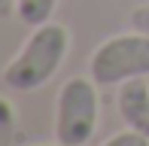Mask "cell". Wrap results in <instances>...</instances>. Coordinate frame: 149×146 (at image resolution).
<instances>
[{"mask_svg":"<svg viewBox=\"0 0 149 146\" xmlns=\"http://www.w3.org/2000/svg\"><path fill=\"white\" fill-rule=\"evenodd\" d=\"M58 0H18L15 3V15L22 18L28 28H37V24L49 22L52 12H55Z\"/></svg>","mask_w":149,"mask_h":146,"instance_id":"obj_5","label":"cell"},{"mask_svg":"<svg viewBox=\"0 0 149 146\" xmlns=\"http://www.w3.org/2000/svg\"><path fill=\"white\" fill-rule=\"evenodd\" d=\"M131 28H134V31H143V34H149V3L137 6V9L131 12Z\"/></svg>","mask_w":149,"mask_h":146,"instance_id":"obj_7","label":"cell"},{"mask_svg":"<svg viewBox=\"0 0 149 146\" xmlns=\"http://www.w3.org/2000/svg\"><path fill=\"white\" fill-rule=\"evenodd\" d=\"M88 76L97 85H122L128 79L149 76V34L107 37L88 58Z\"/></svg>","mask_w":149,"mask_h":146,"instance_id":"obj_3","label":"cell"},{"mask_svg":"<svg viewBox=\"0 0 149 146\" xmlns=\"http://www.w3.org/2000/svg\"><path fill=\"white\" fill-rule=\"evenodd\" d=\"M15 3H18V0H0V18L12 15V12H15Z\"/></svg>","mask_w":149,"mask_h":146,"instance_id":"obj_8","label":"cell"},{"mask_svg":"<svg viewBox=\"0 0 149 146\" xmlns=\"http://www.w3.org/2000/svg\"><path fill=\"white\" fill-rule=\"evenodd\" d=\"M100 119L97 82L88 76H73L58 88L55 101V140L67 146H85Z\"/></svg>","mask_w":149,"mask_h":146,"instance_id":"obj_2","label":"cell"},{"mask_svg":"<svg viewBox=\"0 0 149 146\" xmlns=\"http://www.w3.org/2000/svg\"><path fill=\"white\" fill-rule=\"evenodd\" d=\"M67 49H70V31L64 24L52 22V18L37 24L31 31L28 43L22 46V52L6 64L3 85H9L12 91H33L46 85L61 67Z\"/></svg>","mask_w":149,"mask_h":146,"instance_id":"obj_1","label":"cell"},{"mask_svg":"<svg viewBox=\"0 0 149 146\" xmlns=\"http://www.w3.org/2000/svg\"><path fill=\"white\" fill-rule=\"evenodd\" d=\"M40 146H67V143H61V140H58V143H40Z\"/></svg>","mask_w":149,"mask_h":146,"instance_id":"obj_9","label":"cell"},{"mask_svg":"<svg viewBox=\"0 0 149 146\" xmlns=\"http://www.w3.org/2000/svg\"><path fill=\"white\" fill-rule=\"evenodd\" d=\"M116 107H119V116L128 128L149 137V85L143 82V76L128 79V82L119 85Z\"/></svg>","mask_w":149,"mask_h":146,"instance_id":"obj_4","label":"cell"},{"mask_svg":"<svg viewBox=\"0 0 149 146\" xmlns=\"http://www.w3.org/2000/svg\"><path fill=\"white\" fill-rule=\"evenodd\" d=\"M100 146H149V137L146 134H140V131H122V134H113V137H107Z\"/></svg>","mask_w":149,"mask_h":146,"instance_id":"obj_6","label":"cell"}]
</instances>
